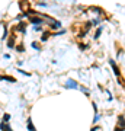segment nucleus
<instances>
[{"mask_svg":"<svg viewBox=\"0 0 125 131\" xmlns=\"http://www.w3.org/2000/svg\"><path fill=\"white\" fill-rule=\"evenodd\" d=\"M28 128H29V131H35V128H33V125H32L31 118H28Z\"/></svg>","mask_w":125,"mask_h":131,"instance_id":"obj_1","label":"nucleus"},{"mask_svg":"<svg viewBox=\"0 0 125 131\" xmlns=\"http://www.w3.org/2000/svg\"><path fill=\"white\" fill-rule=\"evenodd\" d=\"M111 64H112V67H114V71H115V74L116 76H119V71H118V68H116V66H115V63L111 60Z\"/></svg>","mask_w":125,"mask_h":131,"instance_id":"obj_2","label":"nucleus"},{"mask_svg":"<svg viewBox=\"0 0 125 131\" xmlns=\"http://www.w3.org/2000/svg\"><path fill=\"white\" fill-rule=\"evenodd\" d=\"M2 131H12V130L9 128V125H6V124H2Z\"/></svg>","mask_w":125,"mask_h":131,"instance_id":"obj_3","label":"nucleus"},{"mask_svg":"<svg viewBox=\"0 0 125 131\" xmlns=\"http://www.w3.org/2000/svg\"><path fill=\"white\" fill-rule=\"evenodd\" d=\"M31 21H32L33 23H38V25H39V23H42V21H41V19H35V17H32Z\"/></svg>","mask_w":125,"mask_h":131,"instance_id":"obj_4","label":"nucleus"},{"mask_svg":"<svg viewBox=\"0 0 125 131\" xmlns=\"http://www.w3.org/2000/svg\"><path fill=\"white\" fill-rule=\"evenodd\" d=\"M9 47H10V48H13V40H10V41H9Z\"/></svg>","mask_w":125,"mask_h":131,"instance_id":"obj_5","label":"nucleus"}]
</instances>
